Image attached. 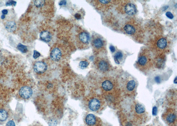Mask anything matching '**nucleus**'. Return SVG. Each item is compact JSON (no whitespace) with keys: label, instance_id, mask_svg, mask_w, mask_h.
Instances as JSON below:
<instances>
[{"label":"nucleus","instance_id":"f257e3e1","mask_svg":"<svg viewBox=\"0 0 177 126\" xmlns=\"http://www.w3.org/2000/svg\"><path fill=\"white\" fill-rule=\"evenodd\" d=\"M99 86L106 102L112 106L118 105L121 98V90L115 79L111 77L102 78Z\"/></svg>","mask_w":177,"mask_h":126},{"label":"nucleus","instance_id":"f03ea898","mask_svg":"<svg viewBox=\"0 0 177 126\" xmlns=\"http://www.w3.org/2000/svg\"><path fill=\"white\" fill-rule=\"evenodd\" d=\"M136 65L137 69L145 74H148L154 69L153 59L148 49H141L138 55Z\"/></svg>","mask_w":177,"mask_h":126},{"label":"nucleus","instance_id":"7ed1b4c3","mask_svg":"<svg viewBox=\"0 0 177 126\" xmlns=\"http://www.w3.org/2000/svg\"><path fill=\"white\" fill-rule=\"evenodd\" d=\"M123 31L134 40L139 43L144 41V32L141 25L134 19H131L125 23Z\"/></svg>","mask_w":177,"mask_h":126},{"label":"nucleus","instance_id":"20e7f679","mask_svg":"<svg viewBox=\"0 0 177 126\" xmlns=\"http://www.w3.org/2000/svg\"><path fill=\"white\" fill-rule=\"evenodd\" d=\"M148 118L144 107L138 102H134L131 107V119L137 125H140L145 123Z\"/></svg>","mask_w":177,"mask_h":126},{"label":"nucleus","instance_id":"39448f33","mask_svg":"<svg viewBox=\"0 0 177 126\" xmlns=\"http://www.w3.org/2000/svg\"><path fill=\"white\" fill-rule=\"evenodd\" d=\"M148 47L150 51H152L154 55L165 54L168 49V41L162 36H155L150 41Z\"/></svg>","mask_w":177,"mask_h":126},{"label":"nucleus","instance_id":"423d86ee","mask_svg":"<svg viewBox=\"0 0 177 126\" xmlns=\"http://www.w3.org/2000/svg\"><path fill=\"white\" fill-rule=\"evenodd\" d=\"M106 103L103 97L97 94H93L87 99L86 105L90 111L99 113L105 108Z\"/></svg>","mask_w":177,"mask_h":126},{"label":"nucleus","instance_id":"0eeeda50","mask_svg":"<svg viewBox=\"0 0 177 126\" xmlns=\"http://www.w3.org/2000/svg\"><path fill=\"white\" fill-rule=\"evenodd\" d=\"M91 45L95 55L100 56L107 52L106 42L100 35L96 34L93 36L91 40Z\"/></svg>","mask_w":177,"mask_h":126},{"label":"nucleus","instance_id":"6e6552de","mask_svg":"<svg viewBox=\"0 0 177 126\" xmlns=\"http://www.w3.org/2000/svg\"><path fill=\"white\" fill-rule=\"evenodd\" d=\"M162 120L168 126H177V112L175 109L168 107L162 115Z\"/></svg>","mask_w":177,"mask_h":126},{"label":"nucleus","instance_id":"1a4fd4ad","mask_svg":"<svg viewBox=\"0 0 177 126\" xmlns=\"http://www.w3.org/2000/svg\"><path fill=\"white\" fill-rule=\"evenodd\" d=\"M121 90L128 97H133L136 94L137 82L135 80L128 78L122 83Z\"/></svg>","mask_w":177,"mask_h":126},{"label":"nucleus","instance_id":"9d476101","mask_svg":"<svg viewBox=\"0 0 177 126\" xmlns=\"http://www.w3.org/2000/svg\"><path fill=\"white\" fill-rule=\"evenodd\" d=\"M94 64L96 69L102 73H107L111 70V66L107 59L102 56H99L95 59Z\"/></svg>","mask_w":177,"mask_h":126},{"label":"nucleus","instance_id":"9b49d317","mask_svg":"<svg viewBox=\"0 0 177 126\" xmlns=\"http://www.w3.org/2000/svg\"><path fill=\"white\" fill-rule=\"evenodd\" d=\"M120 10L122 13H124L129 15H134L137 13V9L136 5L130 2L123 1L120 5Z\"/></svg>","mask_w":177,"mask_h":126},{"label":"nucleus","instance_id":"f8f14e48","mask_svg":"<svg viewBox=\"0 0 177 126\" xmlns=\"http://www.w3.org/2000/svg\"><path fill=\"white\" fill-rule=\"evenodd\" d=\"M89 36L85 31H82L77 36V44L80 49H85L89 45Z\"/></svg>","mask_w":177,"mask_h":126},{"label":"nucleus","instance_id":"ddd939ff","mask_svg":"<svg viewBox=\"0 0 177 126\" xmlns=\"http://www.w3.org/2000/svg\"><path fill=\"white\" fill-rule=\"evenodd\" d=\"M86 126H104L100 118L93 114H87L85 118Z\"/></svg>","mask_w":177,"mask_h":126},{"label":"nucleus","instance_id":"4468645a","mask_svg":"<svg viewBox=\"0 0 177 126\" xmlns=\"http://www.w3.org/2000/svg\"><path fill=\"white\" fill-rule=\"evenodd\" d=\"M95 6L98 10L104 12L109 10L112 6L115 1H108V0H98L94 1Z\"/></svg>","mask_w":177,"mask_h":126},{"label":"nucleus","instance_id":"2eb2a0df","mask_svg":"<svg viewBox=\"0 0 177 126\" xmlns=\"http://www.w3.org/2000/svg\"><path fill=\"white\" fill-rule=\"evenodd\" d=\"M166 61L165 54L155 55L153 59L154 66L158 69H162L165 66Z\"/></svg>","mask_w":177,"mask_h":126},{"label":"nucleus","instance_id":"dca6fc26","mask_svg":"<svg viewBox=\"0 0 177 126\" xmlns=\"http://www.w3.org/2000/svg\"><path fill=\"white\" fill-rule=\"evenodd\" d=\"M34 70L38 74L44 73L47 69V66L45 63L39 61L35 63L33 66Z\"/></svg>","mask_w":177,"mask_h":126},{"label":"nucleus","instance_id":"f3484780","mask_svg":"<svg viewBox=\"0 0 177 126\" xmlns=\"http://www.w3.org/2000/svg\"><path fill=\"white\" fill-rule=\"evenodd\" d=\"M33 94L32 89L27 86L21 87L19 91V94L20 97L25 99L29 98L33 95Z\"/></svg>","mask_w":177,"mask_h":126},{"label":"nucleus","instance_id":"a211bd4d","mask_svg":"<svg viewBox=\"0 0 177 126\" xmlns=\"http://www.w3.org/2000/svg\"><path fill=\"white\" fill-rule=\"evenodd\" d=\"M62 56V53L61 50L59 48H54L50 52V59L54 62H59L61 60Z\"/></svg>","mask_w":177,"mask_h":126},{"label":"nucleus","instance_id":"6ab92c4d","mask_svg":"<svg viewBox=\"0 0 177 126\" xmlns=\"http://www.w3.org/2000/svg\"><path fill=\"white\" fill-rule=\"evenodd\" d=\"M120 122L122 126H137V125L131 119L127 116H121Z\"/></svg>","mask_w":177,"mask_h":126},{"label":"nucleus","instance_id":"aec40b11","mask_svg":"<svg viewBox=\"0 0 177 126\" xmlns=\"http://www.w3.org/2000/svg\"><path fill=\"white\" fill-rule=\"evenodd\" d=\"M40 38L46 43L49 42L52 39V35L47 31H43L40 33Z\"/></svg>","mask_w":177,"mask_h":126},{"label":"nucleus","instance_id":"412c9836","mask_svg":"<svg viewBox=\"0 0 177 126\" xmlns=\"http://www.w3.org/2000/svg\"><path fill=\"white\" fill-rule=\"evenodd\" d=\"M5 29L8 32H12L16 29V23L14 21H8L6 23Z\"/></svg>","mask_w":177,"mask_h":126},{"label":"nucleus","instance_id":"4be33fe9","mask_svg":"<svg viewBox=\"0 0 177 126\" xmlns=\"http://www.w3.org/2000/svg\"><path fill=\"white\" fill-rule=\"evenodd\" d=\"M123 53L121 51H118L116 53L115 56H114V58L115 62L117 64H119L120 62L123 59Z\"/></svg>","mask_w":177,"mask_h":126},{"label":"nucleus","instance_id":"5701e85b","mask_svg":"<svg viewBox=\"0 0 177 126\" xmlns=\"http://www.w3.org/2000/svg\"><path fill=\"white\" fill-rule=\"evenodd\" d=\"M8 117V114L5 110L3 109L0 110V121H5Z\"/></svg>","mask_w":177,"mask_h":126},{"label":"nucleus","instance_id":"b1692460","mask_svg":"<svg viewBox=\"0 0 177 126\" xmlns=\"http://www.w3.org/2000/svg\"><path fill=\"white\" fill-rule=\"evenodd\" d=\"M17 48L19 51L23 53H25L28 51V48L26 46L23 45L21 43H19L17 45Z\"/></svg>","mask_w":177,"mask_h":126},{"label":"nucleus","instance_id":"393cba45","mask_svg":"<svg viewBox=\"0 0 177 126\" xmlns=\"http://www.w3.org/2000/svg\"><path fill=\"white\" fill-rule=\"evenodd\" d=\"M45 1L44 0H36L34 1V3L36 7L37 8L42 7L44 6Z\"/></svg>","mask_w":177,"mask_h":126},{"label":"nucleus","instance_id":"a878e982","mask_svg":"<svg viewBox=\"0 0 177 126\" xmlns=\"http://www.w3.org/2000/svg\"><path fill=\"white\" fill-rule=\"evenodd\" d=\"M88 65H89V63L87 61H82L80 62L79 66L81 69L83 70L86 68L88 67Z\"/></svg>","mask_w":177,"mask_h":126},{"label":"nucleus","instance_id":"bb28decb","mask_svg":"<svg viewBox=\"0 0 177 126\" xmlns=\"http://www.w3.org/2000/svg\"><path fill=\"white\" fill-rule=\"evenodd\" d=\"M16 2L13 1H9L6 3L5 5L6 6L13 5L16 6Z\"/></svg>","mask_w":177,"mask_h":126},{"label":"nucleus","instance_id":"cd10ccee","mask_svg":"<svg viewBox=\"0 0 177 126\" xmlns=\"http://www.w3.org/2000/svg\"><path fill=\"white\" fill-rule=\"evenodd\" d=\"M40 56V54L38 51H36V50H34V51L33 58H34V59H37Z\"/></svg>","mask_w":177,"mask_h":126},{"label":"nucleus","instance_id":"c85d7f7f","mask_svg":"<svg viewBox=\"0 0 177 126\" xmlns=\"http://www.w3.org/2000/svg\"><path fill=\"white\" fill-rule=\"evenodd\" d=\"M166 15L169 19H172L174 18V15L172 14V12H166Z\"/></svg>","mask_w":177,"mask_h":126},{"label":"nucleus","instance_id":"c756f323","mask_svg":"<svg viewBox=\"0 0 177 126\" xmlns=\"http://www.w3.org/2000/svg\"><path fill=\"white\" fill-rule=\"evenodd\" d=\"M6 126H15V124L13 121H10L7 123Z\"/></svg>","mask_w":177,"mask_h":126},{"label":"nucleus","instance_id":"7c9ffc66","mask_svg":"<svg viewBox=\"0 0 177 126\" xmlns=\"http://www.w3.org/2000/svg\"><path fill=\"white\" fill-rule=\"evenodd\" d=\"M157 108L156 106L154 107L152 109V114L153 116H155L157 115Z\"/></svg>","mask_w":177,"mask_h":126},{"label":"nucleus","instance_id":"2f4dec72","mask_svg":"<svg viewBox=\"0 0 177 126\" xmlns=\"http://www.w3.org/2000/svg\"><path fill=\"white\" fill-rule=\"evenodd\" d=\"M154 80H155V82L158 83V84L160 83V82H161V78L159 76L155 77V78H154Z\"/></svg>","mask_w":177,"mask_h":126},{"label":"nucleus","instance_id":"473e14b6","mask_svg":"<svg viewBox=\"0 0 177 126\" xmlns=\"http://www.w3.org/2000/svg\"><path fill=\"white\" fill-rule=\"evenodd\" d=\"M67 4V1H60L59 2V5L60 6L65 5Z\"/></svg>","mask_w":177,"mask_h":126},{"label":"nucleus","instance_id":"72a5a7b5","mask_svg":"<svg viewBox=\"0 0 177 126\" xmlns=\"http://www.w3.org/2000/svg\"><path fill=\"white\" fill-rule=\"evenodd\" d=\"M75 16L76 19H77V20H80V19H81V15L79 13H76Z\"/></svg>","mask_w":177,"mask_h":126},{"label":"nucleus","instance_id":"f704fd0d","mask_svg":"<svg viewBox=\"0 0 177 126\" xmlns=\"http://www.w3.org/2000/svg\"><path fill=\"white\" fill-rule=\"evenodd\" d=\"M109 48L111 51L112 52H113V53L115 52V48L114 46H113V45H111L110 46Z\"/></svg>","mask_w":177,"mask_h":126},{"label":"nucleus","instance_id":"c9c22d12","mask_svg":"<svg viewBox=\"0 0 177 126\" xmlns=\"http://www.w3.org/2000/svg\"><path fill=\"white\" fill-rule=\"evenodd\" d=\"M8 11L7 10V9H4L2 11V13L3 15H5L8 14Z\"/></svg>","mask_w":177,"mask_h":126},{"label":"nucleus","instance_id":"e433bc0d","mask_svg":"<svg viewBox=\"0 0 177 126\" xmlns=\"http://www.w3.org/2000/svg\"><path fill=\"white\" fill-rule=\"evenodd\" d=\"M174 83L175 84H177V77H176L175 78V80L174 81Z\"/></svg>","mask_w":177,"mask_h":126},{"label":"nucleus","instance_id":"4c0bfd02","mask_svg":"<svg viewBox=\"0 0 177 126\" xmlns=\"http://www.w3.org/2000/svg\"><path fill=\"white\" fill-rule=\"evenodd\" d=\"M1 18H2V19H5V15H2V16H1Z\"/></svg>","mask_w":177,"mask_h":126}]
</instances>
